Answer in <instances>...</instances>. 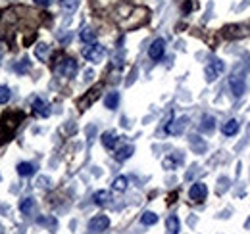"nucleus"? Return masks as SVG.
<instances>
[{"mask_svg":"<svg viewBox=\"0 0 250 234\" xmlns=\"http://www.w3.org/2000/svg\"><path fill=\"white\" fill-rule=\"evenodd\" d=\"M83 56L89 59L91 63H100L104 59V56H106V48L102 44H98V42H93V44H89L83 50Z\"/></svg>","mask_w":250,"mask_h":234,"instance_id":"nucleus-1","label":"nucleus"},{"mask_svg":"<svg viewBox=\"0 0 250 234\" xmlns=\"http://www.w3.org/2000/svg\"><path fill=\"white\" fill-rule=\"evenodd\" d=\"M223 69H225V65H223V61H221V59H212V61L206 65V69H204L206 81H208V83H214L219 75L223 73Z\"/></svg>","mask_w":250,"mask_h":234,"instance_id":"nucleus-2","label":"nucleus"},{"mask_svg":"<svg viewBox=\"0 0 250 234\" xmlns=\"http://www.w3.org/2000/svg\"><path fill=\"white\" fill-rule=\"evenodd\" d=\"M206 196H208V188H206L204 182H194V184L190 186V190H188V198H190L194 204H202V202L206 200Z\"/></svg>","mask_w":250,"mask_h":234,"instance_id":"nucleus-3","label":"nucleus"},{"mask_svg":"<svg viewBox=\"0 0 250 234\" xmlns=\"http://www.w3.org/2000/svg\"><path fill=\"white\" fill-rule=\"evenodd\" d=\"M229 88H231V92H233V96H237V98H241L243 94H245V90H247V83H245V77H241V75H231L229 77Z\"/></svg>","mask_w":250,"mask_h":234,"instance_id":"nucleus-4","label":"nucleus"},{"mask_svg":"<svg viewBox=\"0 0 250 234\" xmlns=\"http://www.w3.org/2000/svg\"><path fill=\"white\" fill-rule=\"evenodd\" d=\"M58 73L62 75V77H67V79H71V77H75V73H77V61L73 58H65L58 65Z\"/></svg>","mask_w":250,"mask_h":234,"instance_id":"nucleus-5","label":"nucleus"},{"mask_svg":"<svg viewBox=\"0 0 250 234\" xmlns=\"http://www.w3.org/2000/svg\"><path fill=\"white\" fill-rule=\"evenodd\" d=\"M187 123H188V117H179L171 123H166V133L167 135H181L185 129H187Z\"/></svg>","mask_w":250,"mask_h":234,"instance_id":"nucleus-6","label":"nucleus"},{"mask_svg":"<svg viewBox=\"0 0 250 234\" xmlns=\"http://www.w3.org/2000/svg\"><path fill=\"white\" fill-rule=\"evenodd\" d=\"M108 227H110V219L106 215H96L89 221V231H93V233H102Z\"/></svg>","mask_w":250,"mask_h":234,"instance_id":"nucleus-7","label":"nucleus"},{"mask_svg":"<svg viewBox=\"0 0 250 234\" xmlns=\"http://www.w3.org/2000/svg\"><path fill=\"white\" fill-rule=\"evenodd\" d=\"M164 52H166V40H164V39H156V40L150 44V48H148L150 59H160L164 56Z\"/></svg>","mask_w":250,"mask_h":234,"instance_id":"nucleus-8","label":"nucleus"},{"mask_svg":"<svg viewBox=\"0 0 250 234\" xmlns=\"http://www.w3.org/2000/svg\"><path fill=\"white\" fill-rule=\"evenodd\" d=\"M33 114L37 117H48L50 116V110H48V104L42 100V98H35L31 104Z\"/></svg>","mask_w":250,"mask_h":234,"instance_id":"nucleus-9","label":"nucleus"},{"mask_svg":"<svg viewBox=\"0 0 250 234\" xmlns=\"http://www.w3.org/2000/svg\"><path fill=\"white\" fill-rule=\"evenodd\" d=\"M98 96H100V87H94L93 90H89V94L79 102V108H81V110H87V106H91Z\"/></svg>","mask_w":250,"mask_h":234,"instance_id":"nucleus-10","label":"nucleus"},{"mask_svg":"<svg viewBox=\"0 0 250 234\" xmlns=\"http://www.w3.org/2000/svg\"><path fill=\"white\" fill-rule=\"evenodd\" d=\"M221 133H223L225 136H233V135H237V133H239V121H237V119H229L227 123H223Z\"/></svg>","mask_w":250,"mask_h":234,"instance_id":"nucleus-11","label":"nucleus"},{"mask_svg":"<svg viewBox=\"0 0 250 234\" xmlns=\"http://www.w3.org/2000/svg\"><path fill=\"white\" fill-rule=\"evenodd\" d=\"M118 140H120L118 135L112 133V131H108V133L102 135V144H104V148H108V150H114L116 144H118Z\"/></svg>","mask_w":250,"mask_h":234,"instance_id":"nucleus-12","label":"nucleus"},{"mask_svg":"<svg viewBox=\"0 0 250 234\" xmlns=\"http://www.w3.org/2000/svg\"><path fill=\"white\" fill-rule=\"evenodd\" d=\"M135 154V146H131V144H127V146L120 148L116 154H114V157L118 159V161H125V159H129L131 156Z\"/></svg>","mask_w":250,"mask_h":234,"instance_id":"nucleus-13","label":"nucleus"},{"mask_svg":"<svg viewBox=\"0 0 250 234\" xmlns=\"http://www.w3.org/2000/svg\"><path fill=\"white\" fill-rule=\"evenodd\" d=\"M120 104V92H108L106 98H104V106L108 110H116Z\"/></svg>","mask_w":250,"mask_h":234,"instance_id":"nucleus-14","label":"nucleus"},{"mask_svg":"<svg viewBox=\"0 0 250 234\" xmlns=\"http://www.w3.org/2000/svg\"><path fill=\"white\" fill-rule=\"evenodd\" d=\"M179 219L175 217V215H169L167 219H166V231H167V234H177L179 233Z\"/></svg>","mask_w":250,"mask_h":234,"instance_id":"nucleus-15","label":"nucleus"},{"mask_svg":"<svg viewBox=\"0 0 250 234\" xmlns=\"http://www.w3.org/2000/svg\"><path fill=\"white\" fill-rule=\"evenodd\" d=\"M93 200H94V204L96 205L104 207V205L110 204V192H108V190H98V192L93 196Z\"/></svg>","mask_w":250,"mask_h":234,"instance_id":"nucleus-16","label":"nucleus"},{"mask_svg":"<svg viewBox=\"0 0 250 234\" xmlns=\"http://www.w3.org/2000/svg\"><path fill=\"white\" fill-rule=\"evenodd\" d=\"M35 171H37V167L33 163H29V161H23V163L18 165V173L21 176H31L35 175Z\"/></svg>","mask_w":250,"mask_h":234,"instance_id":"nucleus-17","label":"nucleus"},{"mask_svg":"<svg viewBox=\"0 0 250 234\" xmlns=\"http://www.w3.org/2000/svg\"><path fill=\"white\" fill-rule=\"evenodd\" d=\"M181 161H183V156H169V157H166V159H164V169L171 171V169H175Z\"/></svg>","mask_w":250,"mask_h":234,"instance_id":"nucleus-18","label":"nucleus"},{"mask_svg":"<svg viewBox=\"0 0 250 234\" xmlns=\"http://www.w3.org/2000/svg\"><path fill=\"white\" fill-rule=\"evenodd\" d=\"M79 39H81V42H85V44H93L94 40H96V33L93 29H89V27H85V29L79 33Z\"/></svg>","mask_w":250,"mask_h":234,"instance_id":"nucleus-19","label":"nucleus"},{"mask_svg":"<svg viewBox=\"0 0 250 234\" xmlns=\"http://www.w3.org/2000/svg\"><path fill=\"white\" fill-rule=\"evenodd\" d=\"M20 211H21L23 215H31L33 211H35V200H33V198L21 200V202H20Z\"/></svg>","mask_w":250,"mask_h":234,"instance_id":"nucleus-20","label":"nucleus"},{"mask_svg":"<svg viewBox=\"0 0 250 234\" xmlns=\"http://www.w3.org/2000/svg\"><path fill=\"white\" fill-rule=\"evenodd\" d=\"M141 223H143V225H146V227H150V225H156V223H158V215H156V213H152V211H145V213L141 215Z\"/></svg>","mask_w":250,"mask_h":234,"instance_id":"nucleus-21","label":"nucleus"},{"mask_svg":"<svg viewBox=\"0 0 250 234\" xmlns=\"http://www.w3.org/2000/svg\"><path fill=\"white\" fill-rule=\"evenodd\" d=\"M48 44H44V42H39L37 44V48H35V54H37V58L39 59H44L46 58V54H48Z\"/></svg>","mask_w":250,"mask_h":234,"instance_id":"nucleus-22","label":"nucleus"},{"mask_svg":"<svg viewBox=\"0 0 250 234\" xmlns=\"http://www.w3.org/2000/svg\"><path fill=\"white\" fill-rule=\"evenodd\" d=\"M216 127V119L210 116H204L202 117V131H214Z\"/></svg>","mask_w":250,"mask_h":234,"instance_id":"nucleus-23","label":"nucleus"},{"mask_svg":"<svg viewBox=\"0 0 250 234\" xmlns=\"http://www.w3.org/2000/svg\"><path fill=\"white\" fill-rule=\"evenodd\" d=\"M114 190H116V192H125V190H127V178H125V176H118V178L114 180Z\"/></svg>","mask_w":250,"mask_h":234,"instance_id":"nucleus-24","label":"nucleus"},{"mask_svg":"<svg viewBox=\"0 0 250 234\" xmlns=\"http://www.w3.org/2000/svg\"><path fill=\"white\" fill-rule=\"evenodd\" d=\"M12 98V92L6 85H0V104H8Z\"/></svg>","mask_w":250,"mask_h":234,"instance_id":"nucleus-25","label":"nucleus"},{"mask_svg":"<svg viewBox=\"0 0 250 234\" xmlns=\"http://www.w3.org/2000/svg\"><path fill=\"white\" fill-rule=\"evenodd\" d=\"M60 6H62L65 12H73L79 6V0H60Z\"/></svg>","mask_w":250,"mask_h":234,"instance_id":"nucleus-26","label":"nucleus"},{"mask_svg":"<svg viewBox=\"0 0 250 234\" xmlns=\"http://www.w3.org/2000/svg\"><path fill=\"white\" fill-rule=\"evenodd\" d=\"M16 71H18V73L29 71V59H21V63H16Z\"/></svg>","mask_w":250,"mask_h":234,"instance_id":"nucleus-27","label":"nucleus"},{"mask_svg":"<svg viewBox=\"0 0 250 234\" xmlns=\"http://www.w3.org/2000/svg\"><path fill=\"white\" fill-rule=\"evenodd\" d=\"M35 4H37V6L46 8V6H50V4H52V0H35Z\"/></svg>","mask_w":250,"mask_h":234,"instance_id":"nucleus-28","label":"nucleus"}]
</instances>
